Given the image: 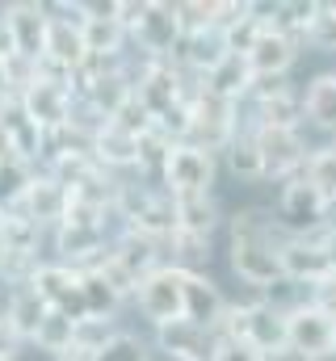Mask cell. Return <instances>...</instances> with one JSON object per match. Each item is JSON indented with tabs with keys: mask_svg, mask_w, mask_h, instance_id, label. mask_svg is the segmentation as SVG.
Here are the masks:
<instances>
[{
	"mask_svg": "<svg viewBox=\"0 0 336 361\" xmlns=\"http://www.w3.org/2000/svg\"><path fill=\"white\" fill-rule=\"evenodd\" d=\"M290 231L273 219V210H236L232 214V269L252 290H273L286 281L282 244Z\"/></svg>",
	"mask_w": 336,
	"mask_h": 361,
	"instance_id": "1",
	"label": "cell"
},
{
	"mask_svg": "<svg viewBox=\"0 0 336 361\" xmlns=\"http://www.w3.org/2000/svg\"><path fill=\"white\" fill-rule=\"evenodd\" d=\"M118 21L148 51V59H176L185 42L176 4H164V0H118Z\"/></svg>",
	"mask_w": 336,
	"mask_h": 361,
	"instance_id": "2",
	"label": "cell"
},
{
	"mask_svg": "<svg viewBox=\"0 0 336 361\" xmlns=\"http://www.w3.org/2000/svg\"><path fill=\"white\" fill-rule=\"evenodd\" d=\"M118 219H126L131 231H143L152 240H172L176 231V206H172V193H152L143 185H122L118 189V206H114Z\"/></svg>",
	"mask_w": 336,
	"mask_h": 361,
	"instance_id": "3",
	"label": "cell"
},
{
	"mask_svg": "<svg viewBox=\"0 0 336 361\" xmlns=\"http://www.w3.org/2000/svg\"><path fill=\"white\" fill-rule=\"evenodd\" d=\"M286 345H294L299 353H307L311 361L336 357V319L316 307V302H299L286 311Z\"/></svg>",
	"mask_w": 336,
	"mask_h": 361,
	"instance_id": "4",
	"label": "cell"
},
{
	"mask_svg": "<svg viewBox=\"0 0 336 361\" xmlns=\"http://www.w3.org/2000/svg\"><path fill=\"white\" fill-rule=\"evenodd\" d=\"M328 197L311 185L307 177H294L282 185V197H277V223L290 231V235H311L328 223Z\"/></svg>",
	"mask_w": 336,
	"mask_h": 361,
	"instance_id": "5",
	"label": "cell"
},
{
	"mask_svg": "<svg viewBox=\"0 0 336 361\" xmlns=\"http://www.w3.org/2000/svg\"><path fill=\"white\" fill-rule=\"evenodd\" d=\"M30 286L42 294V302H47L51 311H59V315H68V319H76V324H80V319H88V302H84L80 269L51 261V265H38V273L30 277Z\"/></svg>",
	"mask_w": 336,
	"mask_h": 361,
	"instance_id": "6",
	"label": "cell"
},
{
	"mask_svg": "<svg viewBox=\"0 0 336 361\" xmlns=\"http://www.w3.org/2000/svg\"><path fill=\"white\" fill-rule=\"evenodd\" d=\"M135 302L156 328L172 324V319H185V269H176V265L156 269L148 281H139Z\"/></svg>",
	"mask_w": 336,
	"mask_h": 361,
	"instance_id": "7",
	"label": "cell"
},
{
	"mask_svg": "<svg viewBox=\"0 0 336 361\" xmlns=\"http://www.w3.org/2000/svg\"><path fill=\"white\" fill-rule=\"evenodd\" d=\"M193 89H185V76H181V68H172V59H148L135 76V97L152 109V118H164L172 105L189 101Z\"/></svg>",
	"mask_w": 336,
	"mask_h": 361,
	"instance_id": "8",
	"label": "cell"
},
{
	"mask_svg": "<svg viewBox=\"0 0 336 361\" xmlns=\"http://www.w3.org/2000/svg\"><path fill=\"white\" fill-rule=\"evenodd\" d=\"M256 130V147L265 160V177H303L307 169V143L294 126H252Z\"/></svg>",
	"mask_w": 336,
	"mask_h": 361,
	"instance_id": "9",
	"label": "cell"
},
{
	"mask_svg": "<svg viewBox=\"0 0 336 361\" xmlns=\"http://www.w3.org/2000/svg\"><path fill=\"white\" fill-rule=\"evenodd\" d=\"M215 152L206 147H193V143H176L172 156H168V169H164V185L172 197H185V193H210L215 185Z\"/></svg>",
	"mask_w": 336,
	"mask_h": 361,
	"instance_id": "10",
	"label": "cell"
},
{
	"mask_svg": "<svg viewBox=\"0 0 336 361\" xmlns=\"http://www.w3.org/2000/svg\"><path fill=\"white\" fill-rule=\"evenodd\" d=\"M4 13H8V25H13L17 55L42 63L47 59V42H51V4L17 0V4H4Z\"/></svg>",
	"mask_w": 336,
	"mask_h": 361,
	"instance_id": "11",
	"label": "cell"
},
{
	"mask_svg": "<svg viewBox=\"0 0 336 361\" xmlns=\"http://www.w3.org/2000/svg\"><path fill=\"white\" fill-rule=\"evenodd\" d=\"M84 47H88V59H118L122 55V42L131 38L126 25L118 21V0L109 4H84Z\"/></svg>",
	"mask_w": 336,
	"mask_h": 361,
	"instance_id": "12",
	"label": "cell"
},
{
	"mask_svg": "<svg viewBox=\"0 0 336 361\" xmlns=\"http://www.w3.org/2000/svg\"><path fill=\"white\" fill-rule=\"evenodd\" d=\"M294 59H299V42L286 30H277L273 21L260 30L256 47L248 51V63H252V76L256 80H282L294 68Z\"/></svg>",
	"mask_w": 336,
	"mask_h": 361,
	"instance_id": "13",
	"label": "cell"
},
{
	"mask_svg": "<svg viewBox=\"0 0 336 361\" xmlns=\"http://www.w3.org/2000/svg\"><path fill=\"white\" fill-rule=\"evenodd\" d=\"M21 109L42 126V130H59L68 126L72 109H76V92L68 85H51V80H34L30 89L21 92Z\"/></svg>",
	"mask_w": 336,
	"mask_h": 361,
	"instance_id": "14",
	"label": "cell"
},
{
	"mask_svg": "<svg viewBox=\"0 0 336 361\" xmlns=\"http://www.w3.org/2000/svg\"><path fill=\"white\" fill-rule=\"evenodd\" d=\"M0 130H4L8 152H13L17 160H25V164L47 160V152H51V130H42V126L21 109V101H8V109H4V118H0Z\"/></svg>",
	"mask_w": 336,
	"mask_h": 361,
	"instance_id": "15",
	"label": "cell"
},
{
	"mask_svg": "<svg viewBox=\"0 0 336 361\" xmlns=\"http://www.w3.org/2000/svg\"><path fill=\"white\" fill-rule=\"evenodd\" d=\"M109 240H105V227H55V252H59V265H72V269H92L109 257Z\"/></svg>",
	"mask_w": 336,
	"mask_h": 361,
	"instance_id": "16",
	"label": "cell"
},
{
	"mask_svg": "<svg viewBox=\"0 0 336 361\" xmlns=\"http://www.w3.org/2000/svg\"><path fill=\"white\" fill-rule=\"evenodd\" d=\"M156 349L168 361H210L215 353V332L198 328L193 319H172L156 328Z\"/></svg>",
	"mask_w": 336,
	"mask_h": 361,
	"instance_id": "17",
	"label": "cell"
},
{
	"mask_svg": "<svg viewBox=\"0 0 336 361\" xmlns=\"http://www.w3.org/2000/svg\"><path fill=\"white\" fill-rule=\"evenodd\" d=\"M227 307H232V302L223 298V290H219L206 273H185V319H193L198 328H206V332L219 336Z\"/></svg>",
	"mask_w": 336,
	"mask_h": 361,
	"instance_id": "18",
	"label": "cell"
},
{
	"mask_svg": "<svg viewBox=\"0 0 336 361\" xmlns=\"http://www.w3.org/2000/svg\"><path fill=\"white\" fill-rule=\"evenodd\" d=\"M282 269H286V281H307L311 290L336 273L332 261H328V252L316 240H307V235H290L282 244Z\"/></svg>",
	"mask_w": 336,
	"mask_h": 361,
	"instance_id": "19",
	"label": "cell"
},
{
	"mask_svg": "<svg viewBox=\"0 0 336 361\" xmlns=\"http://www.w3.org/2000/svg\"><path fill=\"white\" fill-rule=\"evenodd\" d=\"M68 202H72V193L59 185V180L51 177H34V185L21 193V202L13 206L17 214H25L30 223H38V227H47V223H64V214H68Z\"/></svg>",
	"mask_w": 336,
	"mask_h": 361,
	"instance_id": "20",
	"label": "cell"
},
{
	"mask_svg": "<svg viewBox=\"0 0 336 361\" xmlns=\"http://www.w3.org/2000/svg\"><path fill=\"white\" fill-rule=\"evenodd\" d=\"M109 257L131 273L135 281H148L156 269H164V261H160V240H152V235H143V231H131V227L114 240Z\"/></svg>",
	"mask_w": 336,
	"mask_h": 361,
	"instance_id": "21",
	"label": "cell"
},
{
	"mask_svg": "<svg viewBox=\"0 0 336 361\" xmlns=\"http://www.w3.org/2000/svg\"><path fill=\"white\" fill-rule=\"evenodd\" d=\"M139 143H143L139 135H131V130L105 122V126L92 135V160H97L101 169H139Z\"/></svg>",
	"mask_w": 336,
	"mask_h": 361,
	"instance_id": "22",
	"label": "cell"
},
{
	"mask_svg": "<svg viewBox=\"0 0 336 361\" xmlns=\"http://www.w3.org/2000/svg\"><path fill=\"white\" fill-rule=\"evenodd\" d=\"M202 89L215 92V97H223V101H232V105H240L244 97H252L256 76H252L248 55H227V59H223L206 80H202Z\"/></svg>",
	"mask_w": 336,
	"mask_h": 361,
	"instance_id": "23",
	"label": "cell"
},
{
	"mask_svg": "<svg viewBox=\"0 0 336 361\" xmlns=\"http://www.w3.org/2000/svg\"><path fill=\"white\" fill-rule=\"evenodd\" d=\"M47 59L68 68V72H80L88 63V47H84V30L76 17H51V42H47Z\"/></svg>",
	"mask_w": 336,
	"mask_h": 361,
	"instance_id": "24",
	"label": "cell"
},
{
	"mask_svg": "<svg viewBox=\"0 0 336 361\" xmlns=\"http://www.w3.org/2000/svg\"><path fill=\"white\" fill-rule=\"evenodd\" d=\"M47 315H51V307L42 302V294H38L30 281L8 290V307H4V319L17 328V336H21V341H34V336H38V328L47 324Z\"/></svg>",
	"mask_w": 336,
	"mask_h": 361,
	"instance_id": "25",
	"label": "cell"
},
{
	"mask_svg": "<svg viewBox=\"0 0 336 361\" xmlns=\"http://www.w3.org/2000/svg\"><path fill=\"white\" fill-rule=\"evenodd\" d=\"M232 51H227V38H223V30H206V34H185V42H181V51H176V59L189 68V72H198L202 80L227 59Z\"/></svg>",
	"mask_w": 336,
	"mask_h": 361,
	"instance_id": "26",
	"label": "cell"
},
{
	"mask_svg": "<svg viewBox=\"0 0 336 361\" xmlns=\"http://www.w3.org/2000/svg\"><path fill=\"white\" fill-rule=\"evenodd\" d=\"M176 206V231H189V235H206L219 227V202L210 193H185V197H172Z\"/></svg>",
	"mask_w": 336,
	"mask_h": 361,
	"instance_id": "27",
	"label": "cell"
},
{
	"mask_svg": "<svg viewBox=\"0 0 336 361\" xmlns=\"http://www.w3.org/2000/svg\"><path fill=\"white\" fill-rule=\"evenodd\" d=\"M303 118L320 130H336V72L316 76L303 92Z\"/></svg>",
	"mask_w": 336,
	"mask_h": 361,
	"instance_id": "28",
	"label": "cell"
},
{
	"mask_svg": "<svg viewBox=\"0 0 336 361\" xmlns=\"http://www.w3.org/2000/svg\"><path fill=\"white\" fill-rule=\"evenodd\" d=\"M227 169L236 173V177H244V180H260L265 177V160H260V147H256V130H236V139L227 143Z\"/></svg>",
	"mask_w": 336,
	"mask_h": 361,
	"instance_id": "29",
	"label": "cell"
},
{
	"mask_svg": "<svg viewBox=\"0 0 336 361\" xmlns=\"http://www.w3.org/2000/svg\"><path fill=\"white\" fill-rule=\"evenodd\" d=\"M38 235H42L38 223H30V219L17 214V210H4V223H0V244H4V252H30V257H38Z\"/></svg>",
	"mask_w": 336,
	"mask_h": 361,
	"instance_id": "30",
	"label": "cell"
},
{
	"mask_svg": "<svg viewBox=\"0 0 336 361\" xmlns=\"http://www.w3.org/2000/svg\"><path fill=\"white\" fill-rule=\"evenodd\" d=\"M84 281V302H88V319H114V311H118V302H122V294L101 277L97 269H84L80 273Z\"/></svg>",
	"mask_w": 336,
	"mask_h": 361,
	"instance_id": "31",
	"label": "cell"
},
{
	"mask_svg": "<svg viewBox=\"0 0 336 361\" xmlns=\"http://www.w3.org/2000/svg\"><path fill=\"white\" fill-rule=\"evenodd\" d=\"M30 185H34V164H25L17 156H4L0 160V206L4 210H13Z\"/></svg>",
	"mask_w": 336,
	"mask_h": 361,
	"instance_id": "32",
	"label": "cell"
},
{
	"mask_svg": "<svg viewBox=\"0 0 336 361\" xmlns=\"http://www.w3.org/2000/svg\"><path fill=\"white\" fill-rule=\"evenodd\" d=\"M34 345H38L42 353H55V357H64V353L76 345V319H68V315L51 311V315H47V324L38 328Z\"/></svg>",
	"mask_w": 336,
	"mask_h": 361,
	"instance_id": "33",
	"label": "cell"
},
{
	"mask_svg": "<svg viewBox=\"0 0 336 361\" xmlns=\"http://www.w3.org/2000/svg\"><path fill=\"white\" fill-rule=\"evenodd\" d=\"M172 265L185 273H198V265L210 261V240L206 235H189V231H172Z\"/></svg>",
	"mask_w": 336,
	"mask_h": 361,
	"instance_id": "34",
	"label": "cell"
},
{
	"mask_svg": "<svg viewBox=\"0 0 336 361\" xmlns=\"http://www.w3.org/2000/svg\"><path fill=\"white\" fill-rule=\"evenodd\" d=\"M303 177L311 180L328 202H336V147H316V152L307 156Z\"/></svg>",
	"mask_w": 336,
	"mask_h": 361,
	"instance_id": "35",
	"label": "cell"
},
{
	"mask_svg": "<svg viewBox=\"0 0 336 361\" xmlns=\"http://www.w3.org/2000/svg\"><path fill=\"white\" fill-rule=\"evenodd\" d=\"M176 17H181V30L185 34L219 30V0H181L176 4Z\"/></svg>",
	"mask_w": 336,
	"mask_h": 361,
	"instance_id": "36",
	"label": "cell"
},
{
	"mask_svg": "<svg viewBox=\"0 0 336 361\" xmlns=\"http://www.w3.org/2000/svg\"><path fill=\"white\" fill-rule=\"evenodd\" d=\"M118 336V328H114V319H80L76 324V349H84V353H101L109 341Z\"/></svg>",
	"mask_w": 336,
	"mask_h": 361,
	"instance_id": "37",
	"label": "cell"
},
{
	"mask_svg": "<svg viewBox=\"0 0 336 361\" xmlns=\"http://www.w3.org/2000/svg\"><path fill=\"white\" fill-rule=\"evenodd\" d=\"M307 42L316 51H336V4H316V17L307 25Z\"/></svg>",
	"mask_w": 336,
	"mask_h": 361,
	"instance_id": "38",
	"label": "cell"
},
{
	"mask_svg": "<svg viewBox=\"0 0 336 361\" xmlns=\"http://www.w3.org/2000/svg\"><path fill=\"white\" fill-rule=\"evenodd\" d=\"M92 361H152V357H148V345H143L139 336L118 332V336H114V341H109V345H105Z\"/></svg>",
	"mask_w": 336,
	"mask_h": 361,
	"instance_id": "39",
	"label": "cell"
},
{
	"mask_svg": "<svg viewBox=\"0 0 336 361\" xmlns=\"http://www.w3.org/2000/svg\"><path fill=\"white\" fill-rule=\"evenodd\" d=\"M210 361H265V353H256L248 341H227V336H215V353Z\"/></svg>",
	"mask_w": 336,
	"mask_h": 361,
	"instance_id": "40",
	"label": "cell"
},
{
	"mask_svg": "<svg viewBox=\"0 0 336 361\" xmlns=\"http://www.w3.org/2000/svg\"><path fill=\"white\" fill-rule=\"evenodd\" d=\"M17 345H21V336H17V328L4 319V311H0V361H13Z\"/></svg>",
	"mask_w": 336,
	"mask_h": 361,
	"instance_id": "41",
	"label": "cell"
},
{
	"mask_svg": "<svg viewBox=\"0 0 336 361\" xmlns=\"http://www.w3.org/2000/svg\"><path fill=\"white\" fill-rule=\"evenodd\" d=\"M307 240H316V244L328 252V261H332V269H336V219H328V223H324L320 231H311Z\"/></svg>",
	"mask_w": 336,
	"mask_h": 361,
	"instance_id": "42",
	"label": "cell"
},
{
	"mask_svg": "<svg viewBox=\"0 0 336 361\" xmlns=\"http://www.w3.org/2000/svg\"><path fill=\"white\" fill-rule=\"evenodd\" d=\"M17 55V42H13V25H8V13L0 8V63Z\"/></svg>",
	"mask_w": 336,
	"mask_h": 361,
	"instance_id": "43",
	"label": "cell"
},
{
	"mask_svg": "<svg viewBox=\"0 0 336 361\" xmlns=\"http://www.w3.org/2000/svg\"><path fill=\"white\" fill-rule=\"evenodd\" d=\"M265 361H311L307 353H299L294 345H282V349H273V353H265Z\"/></svg>",
	"mask_w": 336,
	"mask_h": 361,
	"instance_id": "44",
	"label": "cell"
},
{
	"mask_svg": "<svg viewBox=\"0 0 336 361\" xmlns=\"http://www.w3.org/2000/svg\"><path fill=\"white\" fill-rule=\"evenodd\" d=\"M55 361H92V353H84V349H76V345H72L64 357H55Z\"/></svg>",
	"mask_w": 336,
	"mask_h": 361,
	"instance_id": "45",
	"label": "cell"
},
{
	"mask_svg": "<svg viewBox=\"0 0 336 361\" xmlns=\"http://www.w3.org/2000/svg\"><path fill=\"white\" fill-rule=\"evenodd\" d=\"M0 101H13V92H8V76H4V63H0Z\"/></svg>",
	"mask_w": 336,
	"mask_h": 361,
	"instance_id": "46",
	"label": "cell"
},
{
	"mask_svg": "<svg viewBox=\"0 0 336 361\" xmlns=\"http://www.w3.org/2000/svg\"><path fill=\"white\" fill-rule=\"evenodd\" d=\"M4 109H8V101H0V118H4Z\"/></svg>",
	"mask_w": 336,
	"mask_h": 361,
	"instance_id": "47",
	"label": "cell"
}]
</instances>
